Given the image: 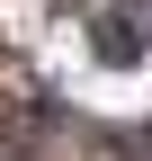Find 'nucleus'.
Segmentation results:
<instances>
[{"label": "nucleus", "mask_w": 152, "mask_h": 161, "mask_svg": "<svg viewBox=\"0 0 152 161\" xmlns=\"http://www.w3.org/2000/svg\"><path fill=\"white\" fill-rule=\"evenodd\" d=\"M99 63H143L152 54V0H99Z\"/></svg>", "instance_id": "1"}]
</instances>
